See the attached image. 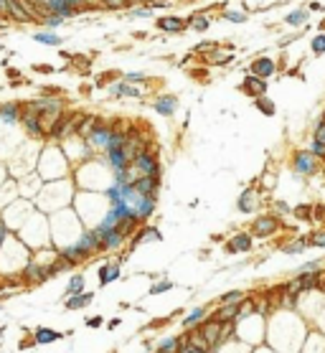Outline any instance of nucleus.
<instances>
[{"label":"nucleus","instance_id":"f257e3e1","mask_svg":"<svg viewBox=\"0 0 325 353\" xmlns=\"http://www.w3.org/2000/svg\"><path fill=\"white\" fill-rule=\"evenodd\" d=\"M130 165L140 173V178L142 175H160V165H158V160H155L153 150H140L137 155L132 158Z\"/></svg>","mask_w":325,"mask_h":353},{"label":"nucleus","instance_id":"f03ea898","mask_svg":"<svg viewBox=\"0 0 325 353\" xmlns=\"http://www.w3.org/2000/svg\"><path fill=\"white\" fill-rule=\"evenodd\" d=\"M323 285V274L320 272H315V269H308V272H302L297 280H292L290 282V292L292 295H297V292H302V290H310V287H320Z\"/></svg>","mask_w":325,"mask_h":353},{"label":"nucleus","instance_id":"7ed1b4c3","mask_svg":"<svg viewBox=\"0 0 325 353\" xmlns=\"http://www.w3.org/2000/svg\"><path fill=\"white\" fill-rule=\"evenodd\" d=\"M28 107L36 109L41 117H46V115L56 117V115L64 112V102L59 97H41V99H36V102H28Z\"/></svg>","mask_w":325,"mask_h":353},{"label":"nucleus","instance_id":"20e7f679","mask_svg":"<svg viewBox=\"0 0 325 353\" xmlns=\"http://www.w3.org/2000/svg\"><path fill=\"white\" fill-rule=\"evenodd\" d=\"M20 122H23L26 130L31 132V135H36V137H41L43 132H46V127H43V117L36 112V109H31V107L20 109Z\"/></svg>","mask_w":325,"mask_h":353},{"label":"nucleus","instance_id":"39448f33","mask_svg":"<svg viewBox=\"0 0 325 353\" xmlns=\"http://www.w3.org/2000/svg\"><path fill=\"white\" fill-rule=\"evenodd\" d=\"M137 196H148V198H155L158 196V188H160V175H142L132 183Z\"/></svg>","mask_w":325,"mask_h":353},{"label":"nucleus","instance_id":"423d86ee","mask_svg":"<svg viewBox=\"0 0 325 353\" xmlns=\"http://www.w3.org/2000/svg\"><path fill=\"white\" fill-rule=\"evenodd\" d=\"M5 16H10L13 20H18V23H31L33 20L31 10L26 8L23 0H5Z\"/></svg>","mask_w":325,"mask_h":353},{"label":"nucleus","instance_id":"0eeeda50","mask_svg":"<svg viewBox=\"0 0 325 353\" xmlns=\"http://www.w3.org/2000/svg\"><path fill=\"white\" fill-rule=\"evenodd\" d=\"M155 28L163 31V33H183L188 28V20L175 18V16H160L158 23H155Z\"/></svg>","mask_w":325,"mask_h":353},{"label":"nucleus","instance_id":"6e6552de","mask_svg":"<svg viewBox=\"0 0 325 353\" xmlns=\"http://www.w3.org/2000/svg\"><path fill=\"white\" fill-rule=\"evenodd\" d=\"M109 135H112V127H109V125H102V122H97V127H94L92 132H89L86 142H89L92 148H102V150H107Z\"/></svg>","mask_w":325,"mask_h":353},{"label":"nucleus","instance_id":"1a4fd4ad","mask_svg":"<svg viewBox=\"0 0 325 353\" xmlns=\"http://www.w3.org/2000/svg\"><path fill=\"white\" fill-rule=\"evenodd\" d=\"M76 119H79V115H61V117H56L53 125H51V130H49L51 137H64L69 130H74Z\"/></svg>","mask_w":325,"mask_h":353},{"label":"nucleus","instance_id":"9d476101","mask_svg":"<svg viewBox=\"0 0 325 353\" xmlns=\"http://www.w3.org/2000/svg\"><path fill=\"white\" fill-rule=\"evenodd\" d=\"M241 92L257 99V97H264V92H267V84H264L262 76H254V74H249V76L244 79V84H241Z\"/></svg>","mask_w":325,"mask_h":353},{"label":"nucleus","instance_id":"9b49d317","mask_svg":"<svg viewBox=\"0 0 325 353\" xmlns=\"http://www.w3.org/2000/svg\"><path fill=\"white\" fill-rule=\"evenodd\" d=\"M155 112L158 115H163V117H171V115H175V109H178V97H173V94H160L158 99H155Z\"/></svg>","mask_w":325,"mask_h":353},{"label":"nucleus","instance_id":"f8f14e48","mask_svg":"<svg viewBox=\"0 0 325 353\" xmlns=\"http://www.w3.org/2000/svg\"><path fill=\"white\" fill-rule=\"evenodd\" d=\"M295 170L302 173V175H310V173H315L318 170V160L312 152H297L295 155Z\"/></svg>","mask_w":325,"mask_h":353},{"label":"nucleus","instance_id":"ddd939ff","mask_svg":"<svg viewBox=\"0 0 325 353\" xmlns=\"http://www.w3.org/2000/svg\"><path fill=\"white\" fill-rule=\"evenodd\" d=\"M109 94H112V97H132V99H140V97H142V92L137 89V86L127 84L125 79L109 84Z\"/></svg>","mask_w":325,"mask_h":353},{"label":"nucleus","instance_id":"4468645a","mask_svg":"<svg viewBox=\"0 0 325 353\" xmlns=\"http://www.w3.org/2000/svg\"><path fill=\"white\" fill-rule=\"evenodd\" d=\"M274 61L272 59H267V56H259V59H254V64H252V74L254 76H262V79H267V76H272L274 74Z\"/></svg>","mask_w":325,"mask_h":353},{"label":"nucleus","instance_id":"2eb2a0df","mask_svg":"<svg viewBox=\"0 0 325 353\" xmlns=\"http://www.w3.org/2000/svg\"><path fill=\"white\" fill-rule=\"evenodd\" d=\"M76 247H82L86 254H92V252L102 249V244H99V236L94 234V229L92 231H82V236H79V241H76Z\"/></svg>","mask_w":325,"mask_h":353},{"label":"nucleus","instance_id":"dca6fc26","mask_svg":"<svg viewBox=\"0 0 325 353\" xmlns=\"http://www.w3.org/2000/svg\"><path fill=\"white\" fill-rule=\"evenodd\" d=\"M274 229H277V219L274 216H262V219L254 221V234L257 236H270V234H274Z\"/></svg>","mask_w":325,"mask_h":353},{"label":"nucleus","instance_id":"f3484780","mask_svg":"<svg viewBox=\"0 0 325 353\" xmlns=\"http://www.w3.org/2000/svg\"><path fill=\"white\" fill-rule=\"evenodd\" d=\"M23 277L28 282H43V280H49L51 277V272L49 267H38V264H28V267L23 269Z\"/></svg>","mask_w":325,"mask_h":353},{"label":"nucleus","instance_id":"a211bd4d","mask_svg":"<svg viewBox=\"0 0 325 353\" xmlns=\"http://www.w3.org/2000/svg\"><path fill=\"white\" fill-rule=\"evenodd\" d=\"M221 323L219 320H211V323H206V325H201V333H204V338L208 340V346H214V343H219L221 340Z\"/></svg>","mask_w":325,"mask_h":353},{"label":"nucleus","instance_id":"6ab92c4d","mask_svg":"<svg viewBox=\"0 0 325 353\" xmlns=\"http://www.w3.org/2000/svg\"><path fill=\"white\" fill-rule=\"evenodd\" d=\"M89 254H86V252L82 249V247H64L61 249V259H66V262H69L71 264V267H74V264H79V262H84Z\"/></svg>","mask_w":325,"mask_h":353},{"label":"nucleus","instance_id":"aec40b11","mask_svg":"<svg viewBox=\"0 0 325 353\" xmlns=\"http://www.w3.org/2000/svg\"><path fill=\"white\" fill-rule=\"evenodd\" d=\"M226 249L229 252H249L252 249V236L249 234H237L234 239H229Z\"/></svg>","mask_w":325,"mask_h":353},{"label":"nucleus","instance_id":"412c9836","mask_svg":"<svg viewBox=\"0 0 325 353\" xmlns=\"http://www.w3.org/2000/svg\"><path fill=\"white\" fill-rule=\"evenodd\" d=\"M120 277V264H104V267H99V285H109Z\"/></svg>","mask_w":325,"mask_h":353},{"label":"nucleus","instance_id":"4be33fe9","mask_svg":"<svg viewBox=\"0 0 325 353\" xmlns=\"http://www.w3.org/2000/svg\"><path fill=\"white\" fill-rule=\"evenodd\" d=\"M0 119H5L8 125H13L20 119V107L13 104V102H8V104H0Z\"/></svg>","mask_w":325,"mask_h":353},{"label":"nucleus","instance_id":"5701e85b","mask_svg":"<svg viewBox=\"0 0 325 353\" xmlns=\"http://www.w3.org/2000/svg\"><path fill=\"white\" fill-rule=\"evenodd\" d=\"M148 239H153V241H160L163 236H160V231L155 229V226H145V229H140L135 236H132V247H137L140 241H148Z\"/></svg>","mask_w":325,"mask_h":353},{"label":"nucleus","instance_id":"b1692460","mask_svg":"<svg viewBox=\"0 0 325 353\" xmlns=\"http://www.w3.org/2000/svg\"><path fill=\"white\" fill-rule=\"evenodd\" d=\"M239 208H241L244 214H249V211H254V208H257V193H254V188H246L239 196Z\"/></svg>","mask_w":325,"mask_h":353},{"label":"nucleus","instance_id":"393cba45","mask_svg":"<svg viewBox=\"0 0 325 353\" xmlns=\"http://www.w3.org/2000/svg\"><path fill=\"white\" fill-rule=\"evenodd\" d=\"M33 41L43 43V46H61V38L56 36L53 31H38V33H33Z\"/></svg>","mask_w":325,"mask_h":353},{"label":"nucleus","instance_id":"a878e982","mask_svg":"<svg viewBox=\"0 0 325 353\" xmlns=\"http://www.w3.org/2000/svg\"><path fill=\"white\" fill-rule=\"evenodd\" d=\"M92 292H86V295H71L69 300H66V307L69 310H82V307H86L89 303H92Z\"/></svg>","mask_w":325,"mask_h":353},{"label":"nucleus","instance_id":"bb28decb","mask_svg":"<svg viewBox=\"0 0 325 353\" xmlns=\"http://www.w3.org/2000/svg\"><path fill=\"white\" fill-rule=\"evenodd\" d=\"M188 26L193 28V31H198V33H204V31L211 26V20H208V16L196 13V16H190V18H188Z\"/></svg>","mask_w":325,"mask_h":353},{"label":"nucleus","instance_id":"cd10ccee","mask_svg":"<svg viewBox=\"0 0 325 353\" xmlns=\"http://www.w3.org/2000/svg\"><path fill=\"white\" fill-rule=\"evenodd\" d=\"M61 336L56 333V330H49V328H38L36 330V343H53V340H59Z\"/></svg>","mask_w":325,"mask_h":353},{"label":"nucleus","instance_id":"c85d7f7f","mask_svg":"<svg viewBox=\"0 0 325 353\" xmlns=\"http://www.w3.org/2000/svg\"><path fill=\"white\" fill-rule=\"evenodd\" d=\"M82 290H84V274H74L69 287H66V292H69V297H71V295H82Z\"/></svg>","mask_w":325,"mask_h":353},{"label":"nucleus","instance_id":"c756f323","mask_svg":"<svg viewBox=\"0 0 325 353\" xmlns=\"http://www.w3.org/2000/svg\"><path fill=\"white\" fill-rule=\"evenodd\" d=\"M257 109H259V112H264L267 117L274 115V104H272L267 97H257Z\"/></svg>","mask_w":325,"mask_h":353},{"label":"nucleus","instance_id":"7c9ffc66","mask_svg":"<svg viewBox=\"0 0 325 353\" xmlns=\"http://www.w3.org/2000/svg\"><path fill=\"white\" fill-rule=\"evenodd\" d=\"M305 18H308L305 10H295V13H290V16L285 18V23H287V26H302V23H305Z\"/></svg>","mask_w":325,"mask_h":353},{"label":"nucleus","instance_id":"2f4dec72","mask_svg":"<svg viewBox=\"0 0 325 353\" xmlns=\"http://www.w3.org/2000/svg\"><path fill=\"white\" fill-rule=\"evenodd\" d=\"M41 23H43V26H46L49 31H53V28H59V26L64 23V18H61V16H56V13H49L46 18H43V20H41Z\"/></svg>","mask_w":325,"mask_h":353},{"label":"nucleus","instance_id":"473e14b6","mask_svg":"<svg viewBox=\"0 0 325 353\" xmlns=\"http://www.w3.org/2000/svg\"><path fill=\"white\" fill-rule=\"evenodd\" d=\"M221 18H223V20H231V23H244V20H246V13H237V10H223Z\"/></svg>","mask_w":325,"mask_h":353},{"label":"nucleus","instance_id":"72a5a7b5","mask_svg":"<svg viewBox=\"0 0 325 353\" xmlns=\"http://www.w3.org/2000/svg\"><path fill=\"white\" fill-rule=\"evenodd\" d=\"M305 247H308V239H297V241H292V244H287L285 252L287 254H297V252H302Z\"/></svg>","mask_w":325,"mask_h":353},{"label":"nucleus","instance_id":"f704fd0d","mask_svg":"<svg viewBox=\"0 0 325 353\" xmlns=\"http://www.w3.org/2000/svg\"><path fill=\"white\" fill-rule=\"evenodd\" d=\"M173 287V282H168V280H160V282H155L153 287H150V295H160V292H168Z\"/></svg>","mask_w":325,"mask_h":353},{"label":"nucleus","instance_id":"c9c22d12","mask_svg":"<svg viewBox=\"0 0 325 353\" xmlns=\"http://www.w3.org/2000/svg\"><path fill=\"white\" fill-rule=\"evenodd\" d=\"M178 346H181V338H168L165 343L160 346V351H163V353H175Z\"/></svg>","mask_w":325,"mask_h":353},{"label":"nucleus","instance_id":"e433bc0d","mask_svg":"<svg viewBox=\"0 0 325 353\" xmlns=\"http://www.w3.org/2000/svg\"><path fill=\"white\" fill-rule=\"evenodd\" d=\"M130 16H132V18H150V16H153V8H150V5H145V8H132Z\"/></svg>","mask_w":325,"mask_h":353},{"label":"nucleus","instance_id":"4c0bfd02","mask_svg":"<svg viewBox=\"0 0 325 353\" xmlns=\"http://www.w3.org/2000/svg\"><path fill=\"white\" fill-rule=\"evenodd\" d=\"M312 53H325V36L323 33L312 38Z\"/></svg>","mask_w":325,"mask_h":353},{"label":"nucleus","instance_id":"58836bf2","mask_svg":"<svg viewBox=\"0 0 325 353\" xmlns=\"http://www.w3.org/2000/svg\"><path fill=\"white\" fill-rule=\"evenodd\" d=\"M308 244H315V247H325V231H315L310 239H308Z\"/></svg>","mask_w":325,"mask_h":353},{"label":"nucleus","instance_id":"ea45409f","mask_svg":"<svg viewBox=\"0 0 325 353\" xmlns=\"http://www.w3.org/2000/svg\"><path fill=\"white\" fill-rule=\"evenodd\" d=\"M125 82H148V74H142V71H130V74H125Z\"/></svg>","mask_w":325,"mask_h":353},{"label":"nucleus","instance_id":"a19ab883","mask_svg":"<svg viewBox=\"0 0 325 353\" xmlns=\"http://www.w3.org/2000/svg\"><path fill=\"white\" fill-rule=\"evenodd\" d=\"M310 152H312V155H323V158H325V142H318V140H312V145H310Z\"/></svg>","mask_w":325,"mask_h":353},{"label":"nucleus","instance_id":"79ce46f5","mask_svg":"<svg viewBox=\"0 0 325 353\" xmlns=\"http://www.w3.org/2000/svg\"><path fill=\"white\" fill-rule=\"evenodd\" d=\"M204 318V307H198V310H193L188 318H186V325H190V323H196V320H201Z\"/></svg>","mask_w":325,"mask_h":353},{"label":"nucleus","instance_id":"37998d69","mask_svg":"<svg viewBox=\"0 0 325 353\" xmlns=\"http://www.w3.org/2000/svg\"><path fill=\"white\" fill-rule=\"evenodd\" d=\"M241 297H244L241 292H226V295L221 297V303H239Z\"/></svg>","mask_w":325,"mask_h":353},{"label":"nucleus","instance_id":"c03bdc74","mask_svg":"<svg viewBox=\"0 0 325 353\" xmlns=\"http://www.w3.org/2000/svg\"><path fill=\"white\" fill-rule=\"evenodd\" d=\"M99 3H104L107 8H125V0H99Z\"/></svg>","mask_w":325,"mask_h":353},{"label":"nucleus","instance_id":"a18cd8bd","mask_svg":"<svg viewBox=\"0 0 325 353\" xmlns=\"http://www.w3.org/2000/svg\"><path fill=\"white\" fill-rule=\"evenodd\" d=\"M315 140H318V142H325V119L318 125V130H315Z\"/></svg>","mask_w":325,"mask_h":353},{"label":"nucleus","instance_id":"49530a36","mask_svg":"<svg viewBox=\"0 0 325 353\" xmlns=\"http://www.w3.org/2000/svg\"><path fill=\"white\" fill-rule=\"evenodd\" d=\"M295 216H297V219H308V216H310V208H308V206L295 208Z\"/></svg>","mask_w":325,"mask_h":353},{"label":"nucleus","instance_id":"de8ad7c7","mask_svg":"<svg viewBox=\"0 0 325 353\" xmlns=\"http://www.w3.org/2000/svg\"><path fill=\"white\" fill-rule=\"evenodd\" d=\"M33 71H38V74H51L53 69H51V66H41V64H38V66H33Z\"/></svg>","mask_w":325,"mask_h":353},{"label":"nucleus","instance_id":"09e8293b","mask_svg":"<svg viewBox=\"0 0 325 353\" xmlns=\"http://www.w3.org/2000/svg\"><path fill=\"white\" fill-rule=\"evenodd\" d=\"M86 325H92V328L102 325V318H89V320H86Z\"/></svg>","mask_w":325,"mask_h":353},{"label":"nucleus","instance_id":"8fccbe9b","mask_svg":"<svg viewBox=\"0 0 325 353\" xmlns=\"http://www.w3.org/2000/svg\"><path fill=\"white\" fill-rule=\"evenodd\" d=\"M277 211H282V214H287L290 208H287V203H277Z\"/></svg>","mask_w":325,"mask_h":353},{"label":"nucleus","instance_id":"3c124183","mask_svg":"<svg viewBox=\"0 0 325 353\" xmlns=\"http://www.w3.org/2000/svg\"><path fill=\"white\" fill-rule=\"evenodd\" d=\"M8 76H10V79H18V76H20V74H18L16 69H8Z\"/></svg>","mask_w":325,"mask_h":353},{"label":"nucleus","instance_id":"603ef678","mask_svg":"<svg viewBox=\"0 0 325 353\" xmlns=\"http://www.w3.org/2000/svg\"><path fill=\"white\" fill-rule=\"evenodd\" d=\"M132 3H150V0H132Z\"/></svg>","mask_w":325,"mask_h":353},{"label":"nucleus","instance_id":"864d4df0","mask_svg":"<svg viewBox=\"0 0 325 353\" xmlns=\"http://www.w3.org/2000/svg\"><path fill=\"white\" fill-rule=\"evenodd\" d=\"M158 353H163V351H158Z\"/></svg>","mask_w":325,"mask_h":353}]
</instances>
